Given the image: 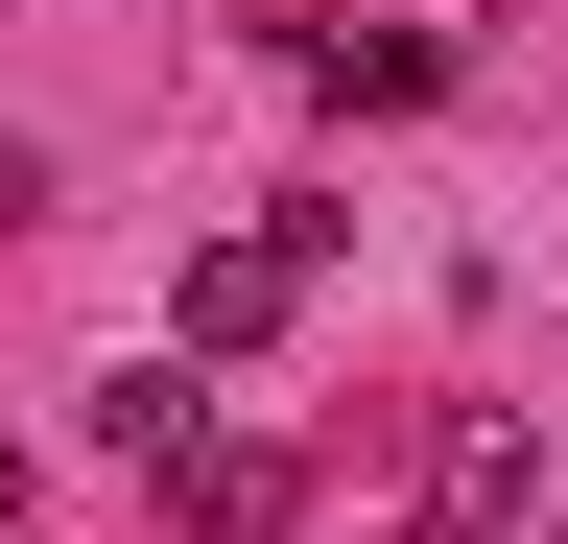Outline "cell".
<instances>
[{"mask_svg": "<svg viewBox=\"0 0 568 544\" xmlns=\"http://www.w3.org/2000/svg\"><path fill=\"white\" fill-rule=\"evenodd\" d=\"M403 497L450 521V544H521V497H545V427H521V402H450V427L403 450Z\"/></svg>", "mask_w": 568, "mask_h": 544, "instance_id": "2", "label": "cell"}, {"mask_svg": "<svg viewBox=\"0 0 568 544\" xmlns=\"http://www.w3.org/2000/svg\"><path fill=\"white\" fill-rule=\"evenodd\" d=\"M521 544H568V521H521Z\"/></svg>", "mask_w": 568, "mask_h": 544, "instance_id": "6", "label": "cell"}, {"mask_svg": "<svg viewBox=\"0 0 568 544\" xmlns=\"http://www.w3.org/2000/svg\"><path fill=\"white\" fill-rule=\"evenodd\" d=\"M308 260H332V214H237V237H190V260H166V356H190V379L261 356V331L308 308Z\"/></svg>", "mask_w": 568, "mask_h": 544, "instance_id": "1", "label": "cell"}, {"mask_svg": "<svg viewBox=\"0 0 568 544\" xmlns=\"http://www.w3.org/2000/svg\"><path fill=\"white\" fill-rule=\"evenodd\" d=\"M24 214H48V143H24V119H0V237H24Z\"/></svg>", "mask_w": 568, "mask_h": 544, "instance_id": "5", "label": "cell"}, {"mask_svg": "<svg viewBox=\"0 0 568 544\" xmlns=\"http://www.w3.org/2000/svg\"><path fill=\"white\" fill-rule=\"evenodd\" d=\"M166 521L190 544H284V521H308V450H284V427H190L166 450Z\"/></svg>", "mask_w": 568, "mask_h": 544, "instance_id": "3", "label": "cell"}, {"mask_svg": "<svg viewBox=\"0 0 568 544\" xmlns=\"http://www.w3.org/2000/svg\"><path fill=\"white\" fill-rule=\"evenodd\" d=\"M190 427H213V379H190V356H142V379H95V450H142V473H166Z\"/></svg>", "mask_w": 568, "mask_h": 544, "instance_id": "4", "label": "cell"}]
</instances>
